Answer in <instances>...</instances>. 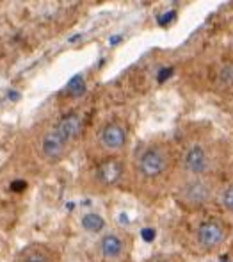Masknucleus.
Returning a JSON list of instances; mask_svg holds the SVG:
<instances>
[{
    "instance_id": "f257e3e1",
    "label": "nucleus",
    "mask_w": 233,
    "mask_h": 262,
    "mask_svg": "<svg viewBox=\"0 0 233 262\" xmlns=\"http://www.w3.org/2000/svg\"><path fill=\"white\" fill-rule=\"evenodd\" d=\"M168 169V152L158 145H150L143 148L135 159V171L143 180H155L162 177Z\"/></svg>"
},
{
    "instance_id": "f03ea898",
    "label": "nucleus",
    "mask_w": 233,
    "mask_h": 262,
    "mask_svg": "<svg viewBox=\"0 0 233 262\" xmlns=\"http://www.w3.org/2000/svg\"><path fill=\"white\" fill-rule=\"evenodd\" d=\"M125 173L123 161L120 157H105L103 161H100L95 168V179L96 184L102 187H114L121 182Z\"/></svg>"
},
{
    "instance_id": "7ed1b4c3",
    "label": "nucleus",
    "mask_w": 233,
    "mask_h": 262,
    "mask_svg": "<svg viewBox=\"0 0 233 262\" xmlns=\"http://www.w3.org/2000/svg\"><path fill=\"white\" fill-rule=\"evenodd\" d=\"M226 239V227L219 220H206L198 227L196 241L203 250H216Z\"/></svg>"
},
{
    "instance_id": "20e7f679",
    "label": "nucleus",
    "mask_w": 233,
    "mask_h": 262,
    "mask_svg": "<svg viewBox=\"0 0 233 262\" xmlns=\"http://www.w3.org/2000/svg\"><path fill=\"white\" fill-rule=\"evenodd\" d=\"M98 143L105 152H121L127 145V128L121 121H109L98 134Z\"/></svg>"
},
{
    "instance_id": "39448f33",
    "label": "nucleus",
    "mask_w": 233,
    "mask_h": 262,
    "mask_svg": "<svg viewBox=\"0 0 233 262\" xmlns=\"http://www.w3.org/2000/svg\"><path fill=\"white\" fill-rule=\"evenodd\" d=\"M210 196H212V186L203 177H192L189 182L183 184L182 191H180V200L191 207L203 205L210 200Z\"/></svg>"
},
{
    "instance_id": "423d86ee",
    "label": "nucleus",
    "mask_w": 233,
    "mask_h": 262,
    "mask_svg": "<svg viewBox=\"0 0 233 262\" xmlns=\"http://www.w3.org/2000/svg\"><path fill=\"white\" fill-rule=\"evenodd\" d=\"M68 143L59 136V132L54 127L48 128L39 139V154L48 162H57L68 152Z\"/></svg>"
},
{
    "instance_id": "0eeeda50",
    "label": "nucleus",
    "mask_w": 233,
    "mask_h": 262,
    "mask_svg": "<svg viewBox=\"0 0 233 262\" xmlns=\"http://www.w3.org/2000/svg\"><path fill=\"white\" fill-rule=\"evenodd\" d=\"M210 166V157L201 145H192L183 154V169L191 177H203Z\"/></svg>"
},
{
    "instance_id": "6e6552de",
    "label": "nucleus",
    "mask_w": 233,
    "mask_h": 262,
    "mask_svg": "<svg viewBox=\"0 0 233 262\" xmlns=\"http://www.w3.org/2000/svg\"><path fill=\"white\" fill-rule=\"evenodd\" d=\"M125 248H127V243H125L123 235L116 234V232H110L105 234L98 243V255L100 259L107 262H118L123 259Z\"/></svg>"
},
{
    "instance_id": "1a4fd4ad",
    "label": "nucleus",
    "mask_w": 233,
    "mask_h": 262,
    "mask_svg": "<svg viewBox=\"0 0 233 262\" xmlns=\"http://www.w3.org/2000/svg\"><path fill=\"white\" fill-rule=\"evenodd\" d=\"M82 116L79 113H68L54 125V128L68 145H72L82 132Z\"/></svg>"
},
{
    "instance_id": "9d476101",
    "label": "nucleus",
    "mask_w": 233,
    "mask_h": 262,
    "mask_svg": "<svg viewBox=\"0 0 233 262\" xmlns=\"http://www.w3.org/2000/svg\"><path fill=\"white\" fill-rule=\"evenodd\" d=\"M21 262H54V255L46 246L31 245L21 253Z\"/></svg>"
},
{
    "instance_id": "9b49d317",
    "label": "nucleus",
    "mask_w": 233,
    "mask_h": 262,
    "mask_svg": "<svg viewBox=\"0 0 233 262\" xmlns=\"http://www.w3.org/2000/svg\"><path fill=\"white\" fill-rule=\"evenodd\" d=\"M66 93L73 98L82 97V95L86 93V80H84V77L82 75L73 77V79L68 82V86H66Z\"/></svg>"
},
{
    "instance_id": "f8f14e48",
    "label": "nucleus",
    "mask_w": 233,
    "mask_h": 262,
    "mask_svg": "<svg viewBox=\"0 0 233 262\" xmlns=\"http://www.w3.org/2000/svg\"><path fill=\"white\" fill-rule=\"evenodd\" d=\"M82 225H84V228H87V230H91V232H100L103 227H105V221H103L102 216L91 212V214H86V216H84Z\"/></svg>"
},
{
    "instance_id": "ddd939ff",
    "label": "nucleus",
    "mask_w": 233,
    "mask_h": 262,
    "mask_svg": "<svg viewBox=\"0 0 233 262\" xmlns=\"http://www.w3.org/2000/svg\"><path fill=\"white\" fill-rule=\"evenodd\" d=\"M221 204L226 210H231L233 212V184L226 186L221 193Z\"/></svg>"
},
{
    "instance_id": "4468645a",
    "label": "nucleus",
    "mask_w": 233,
    "mask_h": 262,
    "mask_svg": "<svg viewBox=\"0 0 233 262\" xmlns=\"http://www.w3.org/2000/svg\"><path fill=\"white\" fill-rule=\"evenodd\" d=\"M173 18H175V13H166V16L158 18V24H160V25H168L169 21L173 20Z\"/></svg>"
},
{
    "instance_id": "2eb2a0df",
    "label": "nucleus",
    "mask_w": 233,
    "mask_h": 262,
    "mask_svg": "<svg viewBox=\"0 0 233 262\" xmlns=\"http://www.w3.org/2000/svg\"><path fill=\"white\" fill-rule=\"evenodd\" d=\"M143 237H144V241H151V239L155 237V232L151 230V228H144V230H143Z\"/></svg>"
},
{
    "instance_id": "dca6fc26",
    "label": "nucleus",
    "mask_w": 233,
    "mask_h": 262,
    "mask_svg": "<svg viewBox=\"0 0 233 262\" xmlns=\"http://www.w3.org/2000/svg\"><path fill=\"white\" fill-rule=\"evenodd\" d=\"M162 72H164V73H160V75H158V80H160V82H162V80H164V79H168V77L169 75H171V70H162Z\"/></svg>"
},
{
    "instance_id": "f3484780",
    "label": "nucleus",
    "mask_w": 233,
    "mask_h": 262,
    "mask_svg": "<svg viewBox=\"0 0 233 262\" xmlns=\"http://www.w3.org/2000/svg\"><path fill=\"white\" fill-rule=\"evenodd\" d=\"M157 262H175L173 259H160V260H157Z\"/></svg>"
}]
</instances>
